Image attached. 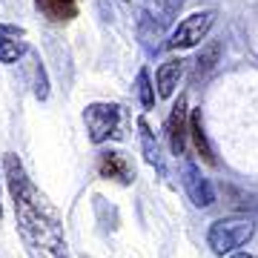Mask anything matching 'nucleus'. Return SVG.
Masks as SVG:
<instances>
[{"label": "nucleus", "mask_w": 258, "mask_h": 258, "mask_svg": "<svg viewBox=\"0 0 258 258\" xmlns=\"http://www.w3.org/2000/svg\"><path fill=\"white\" fill-rule=\"evenodd\" d=\"M6 181L9 192L15 198V212H18V230L23 235L29 255L32 258H69L66 238L60 230L55 210L49 207L37 189L32 186L23 164L18 155H6Z\"/></svg>", "instance_id": "f257e3e1"}, {"label": "nucleus", "mask_w": 258, "mask_h": 258, "mask_svg": "<svg viewBox=\"0 0 258 258\" xmlns=\"http://www.w3.org/2000/svg\"><path fill=\"white\" fill-rule=\"evenodd\" d=\"M252 235H255L252 218H241V215L238 218H218L207 232V244L212 247L215 255H227V252H235L244 244H249Z\"/></svg>", "instance_id": "f03ea898"}, {"label": "nucleus", "mask_w": 258, "mask_h": 258, "mask_svg": "<svg viewBox=\"0 0 258 258\" xmlns=\"http://www.w3.org/2000/svg\"><path fill=\"white\" fill-rule=\"evenodd\" d=\"M86 132L92 144H103L109 138H120V106L118 103H89L83 109Z\"/></svg>", "instance_id": "7ed1b4c3"}, {"label": "nucleus", "mask_w": 258, "mask_h": 258, "mask_svg": "<svg viewBox=\"0 0 258 258\" xmlns=\"http://www.w3.org/2000/svg\"><path fill=\"white\" fill-rule=\"evenodd\" d=\"M212 23H215V12L212 9H204V12H195L189 18H184L172 29V35L166 40V46L178 52V49H189V46H198L204 37L210 35Z\"/></svg>", "instance_id": "20e7f679"}, {"label": "nucleus", "mask_w": 258, "mask_h": 258, "mask_svg": "<svg viewBox=\"0 0 258 258\" xmlns=\"http://www.w3.org/2000/svg\"><path fill=\"white\" fill-rule=\"evenodd\" d=\"M181 181H184V189L189 195V201L198 210H207V207L215 204V189H212L210 178H204L201 169L192 161H186V158H184V166H181Z\"/></svg>", "instance_id": "39448f33"}, {"label": "nucleus", "mask_w": 258, "mask_h": 258, "mask_svg": "<svg viewBox=\"0 0 258 258\" xmlns=\"http://www.w3.org/2000/svg\"><path fill=\"white\" fill-rule=\"evenodd\" d=\"M166 138H169V149L172 155L184 158L186 155V138H189V112H186V98L181 95L178 103L169 112L166 120Z\"/></svg>", "instance_id": "423d86ee"}, {"label": "nucleus", "mask_w": 258, "mask_h": 258, "mask_svg": "<svg viewBox=\"0 0 258 258\" xmlns=\"http://www.w3.org/2000/svg\"><path fill=\"white\" fill-rule=\"evenodd\" d=\"M98 175L106 178V181H118V184L126 186V184L135 181V169H132V164L126 161L123 152H118V149H106V152L98 155Z\"/></svg>", "instance_id": "0eeeda50"}, {"label": "nucleus", "mask_w": 258, "mask_h": 258, "mask_svg": "<svg viewBox=\"0 0 258 258\" xmlns=\"http://www.w3.org/2000/svg\"><path fill=\"white\" fill-rule=\"evenodd\" d=\"M26 32L9 23H0V63H18L26 55Z\"/></svg>", "instance_id": "6e6552de"}, {"label": "nucleus", "mask_w": 258, "mask_h": 258, "mask_svg": "<svg viewBox=\"0 0 258 258\" xmlns=\"http://www.w3.org/2000/svg\"><path fill=\"white\" fill-rule=\"evenodd\" d=\"M181 75H184V60H181V57H169V60H164L161 69H158V75H155L158 98H172L178 81H181Z\"/></svg>", "instance_id": "1a4fd4ad"}, {"label": "nucleus", "mask_w": 258, "mask_h": 258, "mask_svg": "<svg viewBox=\"0 0 258 258\" xmlns=\"http://www.w3.org/2000/svg\"><path fill=\"white\" fill-rule=\"evenodd\" d=\"M35 6L40 9V15L55 23L72 20L78 15V0H35Z\"/></svg>", "instance_id": "9d476101"}, {"label": "nucleus", "mask_w": 258, "mask_h": 258, "mask_svg": "<svg viewBox=\"0 0 258 258\" xmlns=\"http://www.w3.org/2000/svg\"><path fill=\"white\" fill-rule=\"evenodd\" d=\"M138 132H141V149H144V158H147V164H152L158 172H164V158H161V147H158L155 135H152V129L144 118H138Z\"/></svg>", "instance_id": "9b49d317"}, {"label": "nucleus", "mask_w": 258, "mask_h": 258, "mask_svg": "<svg viewBox=\"0 0 258 258\" xmlns=\"http://www.w3.org/2000/svg\"><path fill=\"white\" fill-rule=\"evenodd\" d=\"M189 138H192L195 152H198L207 164H215V152H212L210 141H207V132H204V123H201V112H192V115H189Z\"/></svg>", "instance_id": "f8f14e48"}, {"label": "nucleus", "mask_w": 258, "mask_h": 258, "mask_svg": "<svg viewBox=\"0 0 258 258\" xmlns=\"http://www.w3.org/2000/svg\"><path fill=\"white\" fill-rule=\"evenodd\" d=\"M218 57H221V43L218 40H210L207 46L201 49V55H198V60H195V72H192V81H201V78H207V75L215 69V63H218Z\"/></svg>", "instance_id": "ddd939ff"}, {"label": "nucleus", "mask_w": 258, "mask_h": 258, "mask_svg": "<svg viewBox=\"0 0 258 258\" xmlns=\"http://www.w3.org/2000/svg\"><path fill=\"white\" fill-rule=\"evenodd\" d=\"M135 86H138L141 106H144V109H152V106H155V89H152V83H149V72H147V69H141V72H138Z\"/></svg>", "instance_id": "4468645a"}, {"label": "nucleus", "mask_w": 258, "mask_h": 258, "mask_svg": "<svg viewBox=\"0 0 258 258\" xmlns=\"http://www.w3.org/2000/svg\"><path fill=\"white\" fill-rule=\"evenodd\" d=\"M232 258H252V255H247V252H235Z\"/></svg>", "instance_id": "2eb2a0df"}, {"label": "nucleus", "mask_w": 258, "mask_h": 258, "mask_svg": "<svg viewBox=\"0 0 258 258\" xmlns=\"http://www.w3.org/2000/svg\"><path fill=\"white\" fill-rule=\"evenodd\" d=\"M0 218H3V207H0Z\"/></svg>", "instance_id": "dca6fc26"}]
</instances>
